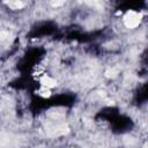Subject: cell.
Masks as SVG:
<instances>
[{
	"instance_id": "obj_3",
	"label": "cell",
	"mask_w": 148,
	"mask_h": 148,
	"mask_svg": "<svg viewBox=\"0 0 148 148\" xmlns=\"http://www.w3.org/2000/svg\"><path fill=\"white\" fill-rule=\"evenodd\" d=\"M12 9H19V8H22L24 6L23 3H20V1H13V3H6Z\"/></svg>"
},
{
	"instance_id": "obj_5",
	"label": "cell",
	"mask_w": 148,
	"mask_h": 148,
	"mask_svg": "<svg viewBox=\"0 0 148 148\" xmlns=\"http://www.w3.org/2000/svg\"><path fill=\"white\" fill-rule=\"evenodd\" d=\"M116 74H117V73H116L115 71H108V72H106V76H108V78H113V76H116Z\"/></svg>"
},
{
	"instance_id": "obj_6",
	"label": "cell",
	"mask_w": 148,
	"mask_h": 148,
	"mask_svg": "<svg viewBox=\"0 0 148 148\" xmlns=\"http://www.w3.org/2000/svg\"><path fill=\"white\" fill-rule=\"evenodd\" d=\"M62 5H64V3H63V1H58V3H52V6H53V7H57V6H62Z\"/></svg>"
},
{
	"instance_id": "obj_2",
	"label": "cell",
	"mask_w": 148,
	"mask_h": 148,
	"mask_svg": "<svg viewBox=\"0 0 148 148\" xmlns=\"http://www.w3.org/2000/svg\"><path fill=\"white\" fill-rule=\"evenodd\" d=\"M41 83L43 84V87H45V88H52V87H54L56 84H57V82H56V80L54 79H52V78H50V76H48V75H44L42 79H41Z\"/></svg>"
},
{
	"instance_id": "obj_1",
	"label": "cell",
	"mask_w": 148,
	"mask_h": 148,
	"mask_svg": "<svg viewBox=\"0 0 148 148\" xmlns=\"http://www.w3.org/2000/svg\"><path fill=\"white\" fill-rule=\"evenodd\" d=\"M141 19H142V14L141 13H138V12H134V11H130L124 16V24L127 28L133 29V28H137L140 24Z\"/></svg>"
},
{
	"instance_id": "obj_4",
	"label": "cell",
	"mask_w": 148,
	"mask_h": 148,
	"mask_svg": "<svg viewBox=\"0 0 148 148\" xmlns=\"http://www.w3.org/2000/svg\"><path fill=\"white\" fill-rule=\"evenodd\" d=\"M38 94H40V95H42V96H44V97H45V96H46V97H49V96H50V90H49V88H45V87H44L42 90H40V92H38Z\"/></svg>"
}]
</instances>
